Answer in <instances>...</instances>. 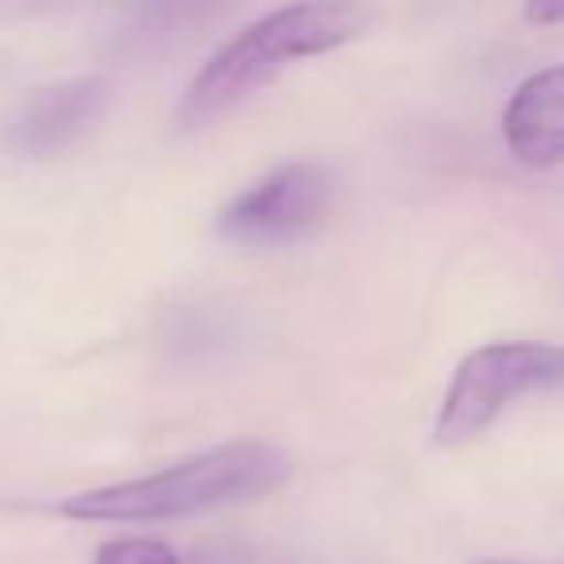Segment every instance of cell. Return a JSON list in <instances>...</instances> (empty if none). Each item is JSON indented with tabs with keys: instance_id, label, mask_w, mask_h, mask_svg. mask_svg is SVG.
Masks as SVG:
<instances>
[{
	"instance_id": "5",
	"label": "cell",
	"mask_w": 564,
	"mask_h": 564,
	"mask_svg": "<svg viewBox=\"0 0 564 564\" xmlns=\"http://www.w3.org/2000/svg\"><path fill=\"white\" fill-rule=\"evenodd\" d=\"M109 109V82L105 78H74L47 86L28 97L12 124V143L28 155H51L70 148L89 132Z\"/></svg>"
},
{
	"instance_id": "3",
	"label": "cell",
	"mask_w": 564,
	"mask_h": 564,
	"mask_svg": "<svg viewBox=\"0 0 564 564\" xmlns=\"http://www.w3.org/2000/svg\"><path fill=\"white\" fill-rule=\"evenodd\" d=\"M564 345L545 340H499L468 352L456 368L437 414V445H464L479 437L510 402L525 394L561 391Z\"/></svg>"
},
{
	"instance_id": "4",
	"label": "cell",
	"mask_w": 564,
	"mask_h": 564,
	"mask_svg": "<svg viewBox=\"0 0 564 564\" xmlns=\"http://www.w3.org/2000/svg\"><path fill=\"white\" fill-rule=\"evenodd\" d=\"M333 194H337V178L325 163H310V159L282 163L279 171L259 178L220 209L217 236L248 251L286 248L322 225Z\"/></svg>"
},
{
	"instance_id": "7",
	"label": "cell",
	"mask_w": 564,
	"mask_h": 564,
	"mask_svg": "<svg viewBox=\"0 0 564 564\" xmlns=\"http://www.w3.org/2000/svg\"><path fill=\"white\" fill-rule=\"evenodd\" d=\"M94 564H182L163 541L151 538H117L94 553Z\"/></svg>"
},
{
	"instance_id": "1",
	"label": "cell",
	"mask_w": 564,
	"mask_h": 564,
	"mask_svg": "<svg viewBox=\"0 0 564 564\" xmlns=\"http://www.w3.org/2000/svg\"><path fill=\"white\" fill-rule=\"evenodd\" d=\"M291 471L294 460L271 441H228L151 476L70 495L63 514L74 522H171L256 502L279 491Z\"/></svg>"
},
{
	"instance_id": "9",
	"label": "cell",
	"mask_w": 564,
	"mask_h": 564,
	"mask_svg": "<svg viewBox=\"0 0 564 564\" xmlns=\"http://www.w3.org/2000/svg\"><path fill=\"white\" fill-rule=\"evenodd\" d=\"M471 564H522V561H471Z\"/></svg>"
},
{
	"instance_id": "2",
	"label": "cell",
	"mask_w": 564,
	"mask_h": 564,
	"mask_svg": "<svg viewBox=\"0 0 564 564\" xmlns=\"http://www.w3.org/2000/svg\"><path fill=\"white\" fill-rule=\"evenodd\" d=\"M368 32V9L360 0H294L286 9L267 12L243 28L232 43L202 66L178 101V124L202 128L225 117L228 109L251 97L282 66L299 58H317Z\"/></svg>"
},
{
	"instance_id": "8",
	"label": "cell",
	"mask_w": 564,
	"mask_h": 564,
	"mask_svg": "<svg viewBox=\"0 0 564 564\" xmlns=\"http://www.w3.org/2000/svg\"><path fill=\"white\" fill-rule=\"evenodd\" d=\"M525 20L533 28L564 24V0H525Z\"/></svg>"
},
{
	"instance_id": "6",
	"label": "cell",
	"mask_w": 564,
	"mask_h": 564,
	"mask_svg": "<svg viewBox=\"0 0 564 564\" xmlns=\"http://www.w3.org/2000/svg\"><path fill=\"white\" fill-rule=\"evenodd\" d=\"M502 140L522 166H556L564 159V63L525 78L502 109Z\"/></svg>"
}]
</instances>
